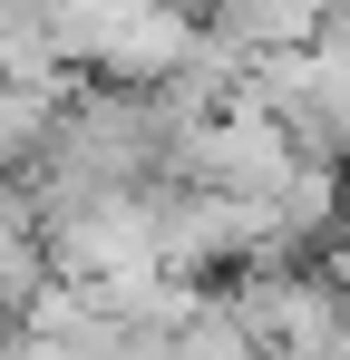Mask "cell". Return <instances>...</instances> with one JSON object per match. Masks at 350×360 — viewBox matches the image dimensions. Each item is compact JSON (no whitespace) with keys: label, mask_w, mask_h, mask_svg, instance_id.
I'll return each mask as SVG.
<instances>
[{"label":"cell","mask_w":350,"mask_h":360,"mask_svg":"<svg viewBox=\"0 0 350 360\" xmlns=\"http://www.w3.org/2000/svg\"><path fill=\"white\" fill-rule=\"evenodd\" d=\"M195 10H205V30L224 39L233 59H253V68H263V59H292V49H311L331 0H195Z\"/></svg>","instance_id":"obj_1"},{"label":"cell","mask_w":350,"mask_h":360,"mask_svg":"<svg viewBox=\"0 0 350 360\" xmlns=\"http://www.w3.org/2000/svg\"><path fill=\"white\" fill-rule=\"evenodd\" d=\"M49 283H58V253H49L39 185H0V321H20Z\"/></svg>","instance_id":"obj_2"},{"label":"cell","mask_w":350,"mask_h":360,"mask_svg":"<svg viewBox=\"0 0 350 360\" xmlns=\"http://www.w3.org/2000/svg\"><path fill=\"white\" fill-rule=\"evenodd\" d=\"M78 78H0V185H30L58 136V98Z\"/></svg>","instance_id":"obj_3"}]
</instances>
